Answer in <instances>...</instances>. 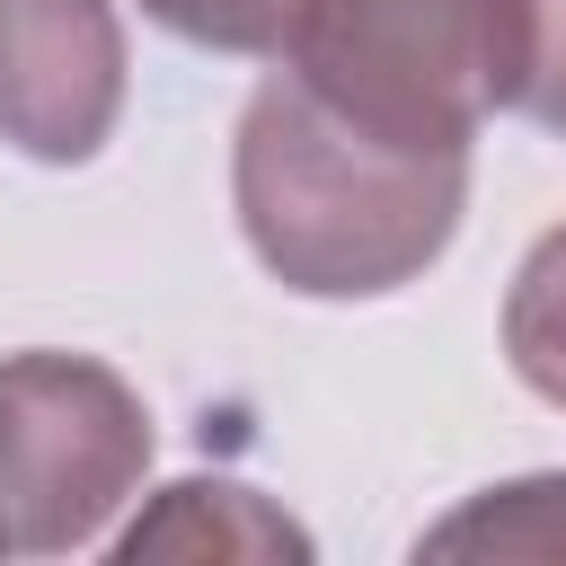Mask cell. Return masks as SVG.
Returning <instances> with one entry per match:
<instances>
[{
	"label": "cell",
	"mask_w": 566,
	"mask_h": 566,
	"mask_svg": "<svg viewBox=\"0 0 566 566\" xmlns=\"http://www.w3.org/2000/svg\"><path fill=\"white\" fill-rule=\"evenodd\" d=\"M539 133L566 142V0H531V62H522V97H513Z\"/></svg>",
	"instance_id": "obj_9"
},
{
	"label": "cell",
	"mask_w": 566,
	"mask_h": 566,
	"mask_svg": "<svg viewBox=\"0 0 566 566\" xmlns=\"http://www.w3.org/2000/svg\"><path fill=\"white\" fill-rule=\"evenodd\" d=\"M504 363L531 398L566 407V221L548 239H531V256L513 265L504 292Z\"/></svg>",
	"instance_id": "obj_7"
},
{
	"label": "cell",
	"mask_w": 566,
	"mask_h": 566,
	"mask_svg": "<svg viewBox=\"0 0 566 566\" xmlns=\"http://www.w3.org/2000/svg\"><path fill=\"white\" fill-rule=\"evenodd\" d=\"M115 557H310V531L283 522L256 486L239 478H177L142 504L133 531H115Z\"/></svg>",
	"instance_id": "obj_5"
},
{
	"label": "cell",
	"mask_w": 566,
	"mask_h": 566,
	"mask_svg": "<svg viewBox=\"0 0 566 566\" xmlns=\"http://www.w3.org/2000/svg\"><path fill=\"white\" fill-rule=\"evenodd\" d=\"M150 27H168L177 44H203V53H239V62H274L301 0H142Z\"/></svg>",
	"instance_id": "obj_8"
},
{
	"label": "cell",
	"mask_w": 566,
	"mask_h": 566,
	"mask_svg": "<svg viewBox=\"0 0 566 566\" xmlns=\"http://www.w3.org/2000/svg\"><path fill=\"white\" fill-rule=\"evenodd\" d=\"M416 557H539V566L566 557V469L469 495L451 522L416 539Z\"/></svg>",
	"instance_id": "obj_6"
},
{
	"label": "cell",
	"mask_w": 566,
	"mask_h": 566,
	"mask_svg": "<svg viewBox=\"0 0 566 566\" xmlns=\"http://www.w3.org/2000/svg\"><path fill=\"white\" fill-rule=\"evenodd\" d=\"M230 203L283 292L380 301L451 248L469 212V150L380 142L327 97H310L292 71H274L239 115Z\"/></svg>",
	"instance_id": "obj_1"
},
{
	"label": "cell",
	"mask_w": 566,
	"mask_h": 566,
	"mask_svg": "<svg viewBox=\"0 0 566 566\" xmlns=\"http://www.w3.org/2000/svg\"><path fill=\"white\" fill-rule=\"evenodd\" d=\"M274 62L380 142L469 150L522 97L531 0H301Z\"/></svg>",
	"instance_id": "obj_2"
},
{
	"label": "cell",
	"mask_w": 566,
	"mask_h": 566,
	"mask_svg": "<svg viewBox=\"0 0 566 566\" xmlns=\"http://www.w3.org/2000/svg\"><path fill=\"white\" fill-rule=\"evenodd\" d=\"M124 115V18L115 0H0V142L44 168L106 150Z\"/></svg>",
	"instance_id": "obj_4"
},
{
	"label": "cell",
	"mask_w": 566,
	"mask_h": 566,
	"mask_svg": "<svg viewBox=\"0 0 566 566\" xmlns=\"http://www.w3.org/2000/svg\"><path fill=\"white\" fill-rule=\"evenodd\" d=\"M150 407L97 354H0V557L97 548L142 495Z\"/></svg>",
	"instance_id": "obj_3"
}]
</instances>
